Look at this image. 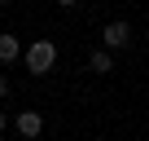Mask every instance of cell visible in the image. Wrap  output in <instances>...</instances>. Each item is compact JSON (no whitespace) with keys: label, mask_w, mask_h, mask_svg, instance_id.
<instances>
[{"label":"cell","mask_w":149,"mask_h":141,"mask_svg":"<svg viewBox=\"0 0 149 141\" xmlns=\"http://www.w3.org/2000/svg\"><path fill=\"white\" fill-rule=\"evenodd\" d=\"M88 70H92V75H110V70H114V53L110 49H92L88 53Z\"/></svg>","instance_id":"4"},{"label":"cell","mask_w":149,"mask_h":141,"mask_svg":"<svg viewBox=\"0 0 149 141\" xmlns=\"http://www.w3.org/2000/svg\"><path fill=\"white\" fill-rule=\"evenodd\" d=\"M5 97H9V80L0 75V102H5Z\"/></svg>","instance_id":"6"},{"label":"cell","mask_w":149,"mask_h":141,"mask_svg":"<svg viewBox=\"0 0 149 141\" xmlns=\"http://www.w3.org/2000/svg\"><path fill=\"white\" fill-rule=\"evenodd\" d=\"M22 66L31 70V75H48V70L57 66V44L53 40H31L22 49Z\"/></svg>","instance_id":"1"},{"label":"cell","mask_w":149,"mask_h":141,"mask_svg":"<svg viewBox=\"0 0 149 141\" xmlns=\"http://www.w3.org/2000/svg\"><path fill=\"white\" fill-rule=\"evenodd\" d=\"M13 128H18L26 141H35V137L44 132V115H40V110H18V115H13Z\"/></svg>","instance_id":"3"},{"label":"cell","mask_w":149,"mask_h":141,"mask_svg":"<svg viewBox=\"0 0 149 141\" xmlns=\"http://www.w3.org/2000/svg\"><path fill=\"white\" fill-rule=\"evenodd\" d=\"M101 49H110V53H118V49H132V27H127L123 18L105 22V31H101Z\"/></svg>","instance_id":"2"},{"label":"cell","mask_w":149,"mask_h":141,"mask_svg":"<svg viewBox=\"0 0 149 141\" xmlns=\"http://www.w3.org/2000/svg\"><path fill=\"white\" fill-rule=\"evenodd\" d=\"M22 57V40L13 31H0V62H18Z\"/></svg>","instance_id":"5"},{"label":"cell","mask_w":149,"mask_h":141,"mask_svg":"<svg viewBox=\"0 0 149 141\" xmlns=\"http://www.w3.org/2000/svg\"><path fill=\"white\" fill-rule=\"evenodd\" d=\"M0 5H13V0H0Z\"/></svg>","instance_id":"9"},{"label":"cell","mask_w":149,"mask_h":141,"mask_svg":"<svg viewBox=\"0 0 149 141\" xmlns=\"http://www.w3.org/2000/svg\"><path fill=\"white\" fill-rule=\"evenodd\" d=\"M57 5H61V9H79V0H57Z\"/></svg>","instance_id":"7"},{"label":"cell","mask_w":149,"mask_h":141,"mask_svg":"<svg viewBox=\"0 0 149 141\" xmlns=\"http://www.w3.org/2000/svg\"><path fill=\"white\" fill-rule=\"evenodd\" d=\"M5 128H9V115H0V132H5Z\"/></svg>","instance_id":"8"}]
</instances>
